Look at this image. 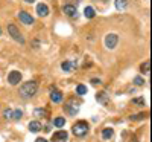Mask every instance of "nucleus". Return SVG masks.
<instances>
[{
    "instance_id": "1",
    "label": "nucleus",
    "mask_w": 152,
    "mask_h": 142,
    "mask_svg": "<svg viewBox=\"0 0 152 142\" xmlns=\"http://www.w3.org/2000/svg\"><path fill=\"white\" fill-rule=\"evenodd\" d=\"M38 90V81H26L18 90V93L21 98H32Z\"/></svg>"
},
{
    "instance_id": "2",
    "label": "nucleus",
    "mask_w": 152,
    "mask_h": 142,
    "mask_svg": "<svg viewBox=\"0 0 152 142\" xmlns=\"http://www.w3.org/2000/svg\"><path fill=\"white\" fill-rule=\"evenodd\" d=\"M73 135L75 136H78V138H82V136H85L87 133H88V122H85V121H78L75 125H73Z\"/></svg>"
},
{
    "instance_id": "3",
    "label": "nucleus",
    "mask_w": 152,
    "mask_h": 142,
    "mask_svg": "<svg viewBox=\"0 0 152 142\" xmlns=\"http://www.w3.org/2000/svg\"><path fill=\"white\" fill-rule=\"evenodd\" d=\"M8 32H9V35L14 38V40L17 41V43H20V44H24V37H23V34L20 32V29L15 26V24H8Z\"/></svg>"
},
{
    "instance_id": "4",
    "label": "nucleus",
    "mask_w": 152,
    "mask_h": 142,
    "mask_svg": "<svg viewBox=\"0 0 152 142\" xmlns=\"http://www.w3.org/2000/svg\"><path fill=\"white\" fill-rule=\"evenodd\" d=\"M79 107H81V102H79V101H76V99H70L69 102H66L64 110H66L70 116H75V115H78Z\"/></svg>"
},
{
    "instance_id": "5",
    "label": "nucleus",
    "mask_w": 152,
    "mask_h": 142,
    "mask_svg": "<svg viewBox=\"0 0 152 142\" xmlns=\"http://www.w3.org/2000/svg\"><path fill=\"white\" fill-rule=\"evenodd\" d=\"M117 43H119V37L116 34H108L105 37V46L108 49H114V47L117 46Z\"/></svg>"
},
{
    "instance_id": "6",
    "label": "nucleus",
    "mask_w": 152,
    "mask_h": 142,
    "mask_svg": "<svg viewBox=\"0 0 152 142\" xmlns=\"http://www.w3.org/2000/svg\"><path fill=\"white\" fill-rule=\"evenodd\" d=\"M20 81H21V73H20V72L12 70V72L8 75V83H9V84L15 86V84H18Z\"/></svg>"
},
{
    "instance_id": "7",
    "label": "nucleus",
    "mask_w": 152,
    "mask_h": 142,
    "mask_svg": "<svg viewBox=\"0 0 152 142\" xmlns=\"http://www.w3.org/2000/svg\"><path fill=\"white\" fill-rule=\"evenodd\" d=\"M18 18L23 24H32L34 23V17L29 14V12H24V11H20L18 12Z\"/></svg>"
},
{
    "instance_id": "8",
    "label": "nucleus",
    "mask_w": 152,
    "mask_h": 142,
    "mask_svg": "<svg viewBox=\"0 0 152 142\" xmlns=\"http://www.w3.org/2000/svg\"><path fill=\"white\" fill-rule=\"evenodd\" d=\"M67 132H64V130H59V132H56L53 136H52V142H66L67 141Z\"/></svg>"
},
{
    "instance_id": "9",
    "label": "nucleus",
    "mask_w": 152,
    "mask_h": 142,
    "mask_svg": "<svg viewBox=\"0 0 152 142\" xmlns=\"http://www.w3.org/2000/svg\"><path fill=\"white\" fill-rule=\"evenodd\" d=\"M62 11H64L69 17H73V18H75V17H78V11H76V5H64Z\"/></svg>"
},
{
    "instance_id": "10",
    "label": "nucleus",
    "mask_w": 152,
    "mask_h": 142,
    "mask_svg": "<svg viewBox=\"0 0 152 142\" xmlns=\"http://www.w3.org/2000/svg\"><path fill=\"white\" fill-rule=\"evenodd\" d=\"M37 14L40 16V17L49 16V6L44 5V3H38V5H37Z\"/></svg>"
},
{
    "instance_id": "11",
    "label": "nucleus",
    "mask_w": 152,
    "mask_h": 142,
    "mask_svg": "<svg viewBox=\"0 0 152 142\" xmlns=\"http://www.w3.org/2000/svg\"><path fill=\"white\" fill-rule=\"evenodd\" d=\"M61 69L64 70V72H72L76 69V63L75 61H64L61 64Z\"/></svg>"
},
{
    "instance_id": "12",
    "label": "nucleus",
    "mask_w": 152,
    "mask_h": 142,
    "mask_svg": "<svg viewBox=\"0 0 152 142\" xmlns=\"http://www.w3.org/2000/svg\"><path fill=\"white\" fill-rule=\"evenodd\" d=\"M96 99H97V102H100V104H104V106L108 104V101H110L107 92H99V93L96 95Z\"/></svg>"
},
{
    "instance_id": "13",
    "label": "nucleus",
    "mask_w": 152,
    "mask_h": 142,
    "mask_svg": "<svg viewBox=\"0 0 152 142\" xmlns=\"http://www.w3.org/2000/svg\"><path fill=\"white\" fill-rule=\"evenodd\" d=\"M50 99H52V102H61L62 101V93L61 92H58V90H52L50 92Z\"/></svg>"
},
{
    "instance_id": "14",
    "label": "nucleus",
    "mask_w": 152,
    "mask_h": 142,
    "mask_svg": "<svg viewBox=\"0 0 152 142\" xmlns=\"http://www.w3.org/2000/svg\"><path fill=\"white\" fill-rule=\"evenodd\" d=\"M29 132H32V133L41 132V124L38 122V121H31L29 122Z\"/></svg>"
},
{
    "instance_id": "15",
    "label": "nucleus",
    "mask_w": 152,
    "mask_h": 142,
    "mask_svg": "<svg viewBox=\"0 0 152 142\" xmlns=\"http://www.w3.org/2000/svg\"><path fill=\"white\" fill-rule=\"evenodd\" d=\"M113 135H114V130H113V128H105V130L102 132L104 141H110V139L113 138Z\"/></svg>"
},
{
    "instance_id": "16",
    "label": "nucleus",
    "mask_w": 152,
    "mask_h": 142,
    "mask_svg": "<svg viewBox=\"0 0 152 142\" xmlns=\"http://www.w3.org/2000/svg\"><path fill=\"white\" fill-rule=\"evenodd\" d=\"M116 8L119 9V11H122V9H126V6H128V0H116Z\"/></svg>"
},
{
    "instance_id": "17",
    "label": "nucleus",
    "mask_w": 152,
    "mask_h": 142,
    "mask_svg": "<svg viewBox=\"0 0 152 142\" xmlns=\"http://www.w3.org/2000/svg\"><path fill=\"white\" fill-rule=\"evenodd\" d=\"M84 16H85L87 18H93V17H94V9H93L91 6H87V8L84 9Z\"/></svg>"
},
{
    "instance_id": "18",
    "label": "nucleus",
    "mask_w": 152,
    "mask_h": 142,
    "mask_svg": "<svg viewBox=\"0 0 152 142\" xmlns=\"http://www.w3.org/2000/svg\"><path fill=\"white\" fill-rule=\"evenodd\" d=\"M64 124H66V119L62 118V116H59V118H55V121H53V125L58 127V128H61Z\"/></svg>"
},
{
    "instance_id": "19",
    "label": "nucleus",
    "mask_w": 152,
    "mask_h": 142,
    "mask_svg": "<svg viewBox=\"0 0 152 142\" xmlns=\"http://www.w3.org/2000/svg\"><path fill=\"white\" fill-rule=\"evenodd\" d=\"M76 93H78V95H85L87 93V87L84 84H78V86H76Z\"/></svg>"
},
{
    "instance_id": "20",
    "label": "nucleus",
    "mask_w": 152,
    "mask_h": 142,
    "mask_svg": "<svg viewBox=\"0 0 152 142\" xmlns=\"http://www.w3.org/2000/svg\"><path fill=\"white\" fill-rule=\"evenodd\" d=\"M149 66H151V63H149V61L143 63V64H142V67H140L142 73H146V75H149Z\"/></svg>"
},
{
    "instance_id": "21",
    "label": "nucleus",
    "mask_w": 152,
    "mask_h": 142,
    "mask_svg": "<svg viewBox=\"0 0 152 142\" xmlns=\"http://www.w3.org/2000/svg\"><path fill=\"white\" fill-rule=\"evenodd\" d=\"M46 113H47V112H46L44 109H35V110H34V115L38 116V118H43V116H46Z\"/></svg>"
},
{
    "instance_id": "22",
    "label": "nucleus",
    "mask_w": 152,
    "mask_h": 142,
    "mask_svg": "<svg viewBox=\"0 0 152 142\" xmlns=\"http://www.w3.org/2000/svg\"><path fill=\"white\" fill-rule=\"evenodd\" d=\"M132 104H135V106H145V98H143V96H140V98L132 99Z\"/></svg>"
},
{
    "instance_id": "23",
    "label": "nucleus",
    "mask_w": 152,
    "mask_h": 142,
    "mask_svg": "<svg viewBox=\"0 0 152 142\" xmlns=\"http://www.w3.org/2000/svg\"><path fill=\"white\" fill-rule=\"evenodd\" d=\"M21 116H23V112L21 110H14V112H12V118H14V119H21Z\"/></svg>"
},
{
    "instance_id": "24",
    "label": "nucleus",
    "mask_w": 152,
    "mask_h": 142,
    "mask_svg": "<svg viewBox=\"0 0 152 142\" xmlns=\"http://www.w3.org/2000/svg\"><path fill=\"white\" fill-rule=\"evenodd\" d=\"M134 84L135 86H143L145 84V80L142 78V76H135V78H134Z\"/></svg>"
},
{
    "instance_id": "25",
    "label": "nucleus",
    "mask_w": 152,
    "mask_h": 142,
    "mask_svg": "<svg viewBox=\"0 0 152 142\" xmlns=\"http://www.w3.org/2000/svg\"><path fill=\"white\" fill-rule=\"evenodd\" d=\"M3 116H5V119H11V118H12V110H11V109H6V110L3 112Z\"/></svg>"
},
{
    "instance_id": "26",
    "label": "nucleus",
    "mask_w": 152,
    "mask_h": 142,
    "mask_svg": "<svg viewBox=\"0 0 152 142\" xmlns=\"http://www.w3.org/2000/svg\"><path fill=\"white\" fill-rule=\"evenodd\" d=\"M145 118V113H138L137 116H131V121H135V119H143Z\"/></svg>"
},
{
    "instance_id": "27",
    "label": "nucleus",
    "mask_w": 152,
    "mask_h": 142,
    "mask_svg": "<svg viewBox=\"0 0 152 142\" xmlns=\"http://www.w3.org/2000/svg\"><path fill=\"white\" fill-rule=\"evenodd\" d=\"M35 142H49V141H47V139H44V138H38Z\"/></svg>"
},
{
    "instance_id": "28",
    "label": "nucleus",
    "mask_w": 152,
    "mask_h": 142,
    "mask_svg": "<svg viewBox=\"0 0 152 142\" xmlns=\"http://www.w3.org/2000/svg\"><path fill=\"white\" fill-rule=\"evenodd\" d=\"M32 41H34V43H32V46H34V47H38V46H40V43H38V40H32Z\"/></svg>"
},
{
    "instance_id": "29",
    "label": "nucleus",
    "mask_w": 152,
    "mask_h": 142,
    "mask_svg": "<svg viewBox=\"0 0 152 142\" xmlns=\"http://www.w3.org/2000/svg\"><path fill=\"white\" fill-rule=\"evenodd\" d=\"M91 83H93V84H100V80H99V78H97V80L94 78V80H91Z\"/></svg>"
},
{
    "instance_id": "30",
    "label": "nucleus",
    "mask_w": 152,
    "mask_h": 142,
    "mask_svg": "<svg viewBox=\"0 0 152 142\" xmlns=\"http://www.w3.org/2000/svg\"><path fill=\"white\" fill-rule=\"evenodd\" d=\"M44 130H46V132H50V130H52V127H50V125L47 124V125H46V128H44Z\"/></svg>"
},
{
    "instance_id": "31",
    "label": "nucleus",
    "mask_w": 152,
    "mask_h": 142,
    "mask_svg": "<svg viewBox=\"0 0 152 142\" xmlns=\"http://www.w3.org/2000/svg\"><path fill=\"white\" fill-rule=\"evenodd\" d=\"M24 2H28V3H34L35 0H24Z\"/></svg>"
},
{
    "instance_id": "32",
    "label": "nucleus",
    "mask_w": 152,
    "mask_h": 142,
    "mask_svg": "<svg viewBox=\"0 0 152 142\" xmlns=\"http://www.w3.org/2000/svg\"><path fill=\"white\" fill-rule=\"evenodd\" d=\"M131 142H138V141H135V139H134V141H131Z\"/></svg>"
},
{
    "instance_id": "33",
    "label": "nucleus",
    "mask_w": 152,
    "mask_h": 142,
    "mask_svg": "<svg viewBox=\"0 0 152 142\" xmlns=\"http://www.w3.org/2000/svg\"><path fill=\"white\" fill-rule=\"evenodd\" d=\"M0 35H2V28H0Z\"/></svg>"
}]
</instances>
